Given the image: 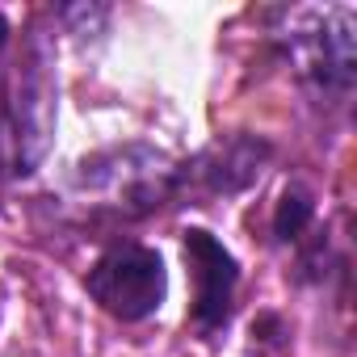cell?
<instances>
[{"mask_svg":"<svg viewBox=\"0 0 357 357\" xmlns=\"http://www.w3.org/2000/svg\"><path fill=\"white\" fill-rule=\"evenodd\" d=\"M80 202L109 219H143L155 206H164L176 190V168L147 147H122L109 155H93L76 172Z\"/></svg>","mask_w":357,"mask_h":357,"instance_id":"1","label":"cell"},{"mask_svg":"<svg viewBox=\"0 0 357 357\" xmlns=\"http://www.w3.org/2000/svg\"><path fill=\"white\" fill-rule=\"evenodd\" d=\"M353 26L357 13L349 5H328V9H286L282 13V47L294 72L328 97H344L353 89Z\"/></svg>","mask_w":357,"mask_h":357,"instance_id":"2","label":"cell"},{"mask_svg":"<svg viewBox=\"0 0 357 357\" xmlns=\"http://www.w3.org/2000/svg\"><path fill=\"white\" fill-rule=\"evenodd\" d=\"M93 303L109 311L122 324H139L160 311L168 294V269L164 257L139 240H114L84 278Z\"/></svg>","mask_w":357,"mask_h":357,"instance_id":"3","label":"cell"},{"mask_svg":"<svg viewBox=\"0 0 357 357\" xmlns=\"http://www.w3.org/2000/svg\"><path fill=\"white\" fill-rule=\"evenodd\" d=\"M55 130V80L47 72L43 55H30L17 63V80L9 101L0 105V172H34V164L47 155Z\"/></svg>","mask_w":357,"mask_h":357,"instance_id":"4","label":"cell"},{"mask_svg":"<svg viewBox=\"0 0 357 357\" xmlns=\"http://www.w3.org/2000/svg\"><path fill=\"white\" fill-rule=\"evenodd\" d=\"M185 265H190V282H194L190 319H194L198 332H219L231 319V303H236V286H240V265L202 227L185 231Z\"/></svg>","mask_w":357,"mask_h":357,"instance_id":"5","label":"cell"},{"mask_svg":"<svg viewBox=\"0 0 357 357\" xmlns=\"http://www.w3.org/2000/svg\"><path fill=\"white\" fill-rule=\"evenodd\" d=\"M261 160H265V147L261 143H248V139H236L227 147L219 143V147L202 151L194 160V168L190 164L176 168V190H185L190 181H198V176H202L211 194H231V190L248 185L252 176L261 172Z\"/></svg>","mask_w":357,"mask_h":357,"instance_id":"6","label":"cell"},{"mask_svg":"<svg viewBox=\"0 0 357 357\" xmlns=\"http://www.w3.org/2000/svg\"><path fill=\"white\" fill-rule=\"evenodd\" d=\"M315 219V202L303 185H290L278 202V215H273V236L278 240H298L307 231V223Z\"/></svg>","mask_w":357,"mask_h":357,"instance_id":"7","label":"cell"},{"mask_svg":"<svg viewBox=\"0 0 357 357\" xmlns=\"http://www.w3.org/2000/svg\"><path fill=\"white\" fill-rule=\"evenodd\" d=\"M5 47H9V22H5V13H0V59H5Z\"/></svg>","mask_w":357,"mask_h":357,"instance_id":"8","label":"cell"}]
</instances>
